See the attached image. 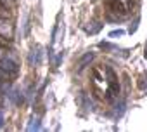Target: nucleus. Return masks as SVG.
<instances>
[{"label": "nucleus", "mask_w": 147, "mask_h": 132, "mask_svg": "<svg viewBox=\"0 0 147 132\" xmlns=\"http://www.w3.org/2000/svg\"><path fill=\"white\" fill-rule=\"evenodd\" d=\"M0 66H2V70L9 75H16L19 71V66H18V61L14 57H9V56H4L2 59H0Z\"/></svg>", "instance_id": "1"}, {"label": "nucleus", "mask_w": 147, "mask_h": 132, "mask_svg": "<svg viewBox=\"0 0 147 132\" xmlns=\"http://www.w3.org/2000/svg\"><path fill=\"white\" fill-rule=\"evenodd\" d=\"M0 35L5 37V38H9V37L12 35V26H11V23L5 21V19H0Z\"/></svg>", "instance_id": "2"}, {"label": "nucleus", "mask_w": 147, "mask_h": 132, "mask_svg": "<svg viewBox=\"0 0 147 132\" xmlns=\"http://www.w3.org/2000/svg\"><path fill=\"white\" fill-rule=\"evenodd\" d=\"M40 129V123H38V116L31 118V123L28 125V130H38Z\"/></svg>", "instance_id": "3"}, {"label": "nucleus", "mask_w": 147, "mask_h": 132, "mask_svg": "<svg viewBox=\"0 0 147 132\" xmlns=\"http://www.w3.org/2000/svg\"><path fill=\"white\" fill-rule=\"evenodd\" d=\"M92 57H94V56H92V54L88 52V54H85V56H83V57H82V59L78 61V64H80V66H85V64H87L88 61H92Z\"/></svg>", "instance_id": "4"}, {"label": "nucleus", "mask_w": 147, "mask_h": 132, "mask_svg": "<svg viewBox=\"0 0 147 132\" xmlns=\"http://www.w3.org/2000/svg\"><path fill=\"white\" fill-rule=\"evenodd\" d=\"M121 35H123L121 30H118V31H111V33H109V37H121Z\"/></svg>", "instance_id": "5"}, {"label": "nucleus", "mask_w": 147, "mask_h": 132, "mask_svg": "<svg viewBox=\"0 0 147 132\" xmlns=\"http://www.w3.org/2000/svg\"><path fill=\"white\" fill-rule=\"evenodd\" d=\"M2 125H4V111L0 110V129H2Z\"/></svg>", "instance_id": "6"}, {"label": "nucleus", "mask_w": 147, "mask_h": 132, "mask_svg": "<svg viewBox=\"0 0 147 132\" xmlns=\"http://www.w3.org/2000/svg\"><path fill=\"white\" fill-rule=\"evenodd\" d=\"M0 77H2V78H5V77H7V73L2 70V66H0ZM7 78H9V77H7Z\"/></svg>", "instance_id": "7"}, {"label": "nucleus", "mask_w": 147, "mask_h": 132, "mask_svg": "<svg viewBox=\"0 0 147 132\" xmlns=\"http://www.w3.org/2000/svg\"><path fill=\"white\" fill-rule=\"evenodd\" d=\"M4 57V49H0V59Z\"/></svg>", "instance_id": "8"}]
</instances>
